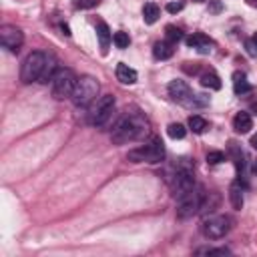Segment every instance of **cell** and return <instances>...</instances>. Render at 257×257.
<instances>
[{
  "instance_id": "obj_13",
  "label": "cell",
  "mask_w": 257,
  "mask_h": 257,
  "mask_svg": "<svg viewBox=\"0 0 257 257\" xmlns=\"http://www.w3.org/2000/svg\"><path fill=\"white\" fill-rule=\"evenodd\" d=\"M116 78H118L122 84H135L137 78H139V74H137L135 68H131L128 64L118 62V64H116Z\"/></svg>"
},
{
  "instance_id": "obj_20",
  "label": "cell",
  "mask_w": 257,
  "mask_h": 257,
  "mask_svg": "<svg viewBox=\"0 0 257 257\" xmlns=\"http://www.w3.org/2000/svg\"><path fill=\"white\" fill-rule=\"evenodd\" d=\"M56 70H58V68H56V60H54V56H50V54H48V60H46V66H44V70H42V76H40V80H38V82H42V84H46V82H50Z\"/></svg>"
},
{
  "instance_id": "obj_18",
  "label": "cell",
  "mask_w": 257,
  "mask_h": 257,
  "mask_svg": "<svg viewBox=\"0 0 257 257\" xmlns=\"http://www.w3.org/2000/svg\"><path fill=\"white\" fill-rule=\"evenodd\" d=\"M159 16H161V10H159V6L155 2H147L143 6V18H145L147 24H155L159 20Z\"/></svg>"
},
{
  "instance_id": "obj_19",
  "label": "cell",
  "mask_w": 257,
  "mask_h": 257,
  "mask_svg": "<svg viewBox=\"0 0 257 257\" xmlns=\"http://www.w3.org/2000/svg\"><path fill=\"white\" fill-rule=\"evenodd\" d=\"M233 90H235V94L251 92V84L247 82V78H245L243 72H235V74H233Z\"/></svg>"
},
{
  "instance_id": "obj_29",
  "label": "cell",
  "mask_w": 257,
  "mask_h": 257,
  "mask_svg": "<svg viewBox=\"0 0 257 257\" xmlns=\"http://www.w3.org/2000/svg\"><path fill=\"white\" fill-rule=\"evenodd\" d=\"M181 10H183V2H169L167 4V12H171V14H177Z\"/></svg>"
},
{
  "instance_id": "obj_28",
  "label": "cell",
  "mask_w": 257,
  "mask_h": 257,
  "mask_svg": "<svg viewBox=\"0 0 257 257\" xmlns=\"http://www.w3.org/2000/svg\"><path fill=\"white\" fill-rule=\"evenodd\" d=\"M221 161H225V155H223L221 151H209V153H207V163L217 165V163H221Z\"/></svg>"
},
{
  "instance_id": "obj_35",
  "label": "cell",
  "mask_w": 257,
  "mask_h": 257,
  "mask_svg": "<svg viewBox=\"0 0 257 257\" xmlns=\"http://www.w3.org/2000/svg\"><path fill=\"white\" fill-rule=\"evenodd\" d=\"M251 40H253V42H255V44H257V34H255V36H253V38H251Z\"/></svg>"
},
{
  "instance_id": "obj_16",
  "label": "cell",
  "mask_w": 257,
  "mask_h": 257,
  "mask_svg": "<svg viewBox=\"0 0 257 257\" xmlns=\"http://www.w3.org/2000/svg\"><path fill=\"white\" fill-rule=\"evenodd\" d=\"M175 44H171L169 40H163V42H157L155 46H153V56L157 58V60H167V58H171L173 56V52H175V48H173Z\"/></svg>"
},
{
  "instance_id": "obj_31",
  "label": "cell",
  "mask_w": 257,
  "mask_h": 257,
  "mask_svg": "<svg viewBox=\"0 0 257 257\" xmlns=\"http://www.w3.org/2000/svg\"><path fill=\"white\" fill-rule=\"evenodd\" d=\"M96 0H76V8H92Z\"/></svg>"
},
{
  "instance_id": "obj_4",
  "label": "cell",
  "mask_w": 257,
  "mask_h": 257,
  "mask_svg": "<svg viewBox=\"0 0 257 257\" xmlns=\"http://www.w3.org/2000/svg\"><path fill=\"white\" fill-rule=\"evenodd\" d=\"M203 201H205V191L201 187H193L191 191H187L185 195H181L177 199V215L179 219H189L193 215H197L203 207Z\"/></svg>"
},
{
  "instance_id": "obj_3",
  "label": "cell",
  "mask_w": 257,
  "mask_h": 257,
  "mask_svg": "<svg viewBox=\"0 0 257 257\" xmlns=\"http://www.w3.org/2000/svg\"><path fill=\"white\" fill-rule=\"evenodd\" d=\"M163 157H165V147H163L161 139H153L151 143L128 151V155H126V159L131 163H151V165L161 163Z\"/></svg>"
},
{
  "instance_id": "obj_22",
  "label": "cell",
  "mask_w": 257,
  "mask_h": 257,
  "mask_svg": "<svg viewBox=\"0 0 257 257\" xmlns=\"http://www.w3.org/2000/svg\"><path fill=\"white\" fill-rule=\"evenodd\" d=\"M189 128L193 133H205V128H207V120L203 118V116H199V114H193V116H189Z\"/></svg>"
},
{
  "instance_id": "obj_2",
  "label": "cell",
  "mask_w": 257,
  "mask_h": 257,
  "mask_svg": "<svg viewBox=\"0 0 257 257\" xmlns=\"http://www.w3.org/2000/svg\"><path fill=\"white\" fill-rule=\"evenodd\" d=\"M46 60H48V54H46V52H42V50L30 52V54L24 58L22 66H20V80H22L24 84H30V82L40 80L42 70H44V66H46Z\"/></svg>"
},
{
  "instance_id": "obj_32",
  "label": "cell",
  "mask_w": 257,
  "mask_h": 257,
  "mask_svg": "<svg viewBox=\"0 0 257 257\" xmlns=\"http://www.w3.org/2000/svg\"><path fill=\"white\" fill-rule=\"evenodd\" d=\"M209 2H211V10H213V12H219V10H221V4H219V2H215V0H209Z\"/></svg>"
},
{
  "instance_id": "obj_25",
  "label": "cell",
  "mask_w": 257,
  "mask_h": 257,
  "mask_svg": "<svg viewBox=\"0 0 257 257\" xmlns=\"http://www.w3.org/2000/svg\"><path fill=\"white\" fill-rule=\"evenodd\" d=\"M197 255H229L231 251L225 249V247H201L195 251Z\"/></svg>"
},
{
  "instance_id": "obj_9",
  "label": "cell",
  "mask_w": 257,
  "mask_h": 257,
  "mask_svg": "<svg viewBox=\"0 0 257 257\" xmlns=\"http://www.w3.org/2000/svg\"><path fill=\"white\" fill-rule=\"evenodd\" d=\"M112 110H114V96L112 94H104L96 100L92 112H90V124L94 126H102L110 116H112Z\"/></svg>"
},
{
  "instance_id": "obj_27",
  "label": "cell",
  "mask_w": 257,
  "mask_h": 257,
  "mask_svg": "<svg viewBox=\"0 0 257 257\" xmlns=\"http://www.w3.org/2000/svg\"><path fill=\"white\" fill-rule=\"evenodd\" d=\"M165 34H167V40H169L171 44H177V42L183 38L181 30H179V28H175V26H167V28H165Z\"/></svg>"
},
{
  "instance_id": "obj_1",
  "label": "cell",
  "mask_w": 257,
  "mask_h": 257,
  "mask_svg": "<svg viewBox=\"0 0 257 257\" xmlns=\"http://www.w3.org/2000/svg\"><path fill=\"white\" fill-rule=\"evenodd\" d=\"M145 131H147V124H145V120L139 114H124L114 124L112 133H110V139L116 145H124L128 141L139 139Z\"/></svg>"
},
{
  "instance_id": "obj_5",
  "label": "cell",
  "mask_w": 257,
  "mask_h": 257,
  "mask_svg": "<svg viewBox=\"0 0 257 257\" xmlns=\"http://www.w3.org/2000/svg\"><path fill=\"white\" fill-rule=\"evenodd\" d=\"M76 74L70 70V68H58L50 80V90H52V96L62 100L66 96H72V90L76 86Z\"/></svg>"
},
{
  "instance_id": "obj_24",
  "label": "cell",
  "mask_w": 257,
  "mask_h": 257,
  "mask_svg": "<svg viewBox=\"0 0 257 257\" xmlns=\"http://www.w3.org/2000/svg\"><path fill=\"white\" fill-rule=\"evenodd\" d=\"M229 151H231V155H233V159H235L237 171L241 173V171H243V151L237 147V143H229Z\"/></svg>"
},
{
  "instance_id": "obj_17",
  "label": "cell",
  "mask_w": 257,
  "mask_h": 257,
  "mask_svg": "<svg viewBox=\"0 0 257 257\" xmlns=\"http://www.w3.org/2000/svg\"><path fill=\"white\" fill-rule=\"evenodd\" d=\"M229 199H231L233 209H241L243 207V189H241V183L239 181H235L229 187Z\"/></svg>"
},
{
  "instance_id": "obj_36",
  "label": "cell",
  "mask_w": 257,
  "mask_h": 257,
  "mask_svg": "<svg viewBox=\"0 0 257 257\" xmlns=\"http://www.w3.org/2000/svg\"><path fill=\"white\" fill-rule=\"evenodd\" d=\"M249 2H251V4H255V2H257V0H249Z\"/></svg>"
},
{
  "instance_id": "obj_37",
  "label": "cell",
  "mask_w": 257,
  "mask_h": 257,
  "mask_svg": "<svg viewBox=\"0 0 257 257\" xmlns=\"http://www.w3.org/2000/svg\"><path fill=\"white\" fill-rule=\"evenodd\" d=\"M195 2H203V0H195Z\"/></svg>"
},
{
  "instance_id": "obj_11",
  "label": "cell",
  "mask_w": 257,
  "mask_h": 257,
  "mask_svg": "<svg viewBox=\"0 0 257 257\" xmlns=\"http://www.w3.org/2000/svg\"><path fill=\"white\" fill-rule=\"evenodd\" d=\"M169 96L175 102L189 106L191 104V98H193V92H191V88H189V84L185 80H171L169 82Z\"/></svg>"
},
{
  "instance_id": "obj_8",
  "label": "cell",
  "mask_w": 257,
  "mask_h": 257,
  "mask_svg": "<svg viewBox=\"0 0 257 257\" xmlns=\"http://www.w3.org/2000/svg\"><path fill=\"white\" fill-rule=\"evenodd\" d=\"M171 187H173V195L177 199L195 187V175H193V169H191L189 163H181L177 167V171L173 175V181H171Z\"/></svg>"
},
{
  "instance_id": "obj_14",
  "label": "cell",
  "mask_w": 257,
  "mask_h": 257,
  "mask_svg": "<svg viewBox=\"0 0 257 257\" xmlns=\"http://www.w3.org/2000/svg\"><path fill=\"white\" fill-rule=\"evenodd\" d=\"M233 128H235L237 133H241V135L249 133L251 128H253V120H251V114H249V112H245V110L237 112V114H235V118H233Z\"/></svg>"
},
{
  "instance_id": "obj_15",
  "label": "cell",
  "mask_w": 257,
  "mask_h": 257,
  "mask_svg": "<svg viewBox=\"0 0 257 257\" xmlns=\"http://www.w3.org/2000/svg\"><path fill=\"white\" fill-rule=\"evenodd\" d=\"M96 36H98V42H100V52L106 54L108 46H110V40H112V34H110V30H108V26L104 22L96 24Z\"/></svg>"
},
{
  "instance_id": "obj_12",
  "label": "cell",
  "mask_w": 257,
  "mask_h": 257,
  "mask_svg": "<svg viewBox=\"0 0 257 257\" xmlns=\"http://www.w3.org/2000/svg\"><path fill=\"white\" fill-rule=\"evenodd\" d=\"M187 46L195 48V50L201 52V54H209L213 42H211L205 34H191V36H187Z\"/></svg>"
},
{
  "instance_id": "obj_30",
  "label": "cell",
  "mask_w": 257,
  "mask_h": 257,
  "mask_svg": "<svg viewBox=\"0 0 257 257\" xmlns=\"http://www.w3.org/2000/svg\"><path fill=\"white\" fill-rule=\"evenodd\" d=\"M245 48H247V52H249V56H257V44L249 38V40H245Z\"/></svg>"
},
{
  "instance_id": "obj_21",
  "label": "cell",
  "mask_w": 257,
  "mask_h": 257,
  "mask_svg": "<svg viewBox=\"0 0 257 257\" xmlns=\"http://www.w3.org/2000/svg\"><path fill=\"white\" fill-rule=\"evenodd\" d=\"M201 84L205 88H213V90H219L221 88V78L215 74V72H205L201 76Z\"/></svg>"
},
{
  "instance_id": "obj_6",
  "label": "cell",
  "mask_w": 257,
  "mask_h": 257,
  "mask_svg": "<svg viewBox=\"0 0 257 257\" xmlns=\"http://www.w3.org/2000/svg\"><path fill=\"white\" fill-rule=\"evenodd\" d=\"M96 94H98V82H96V78L86 74L76 80V86H74L70 98H72L74 106H86L96 98Z\"/></svg>"
},
{
  "instance_id": "obj_34",
  "label": "cell",
  "mask_w": 257,
  "mask_h": 257,
  "mask_svg": "<svg viewBox=\"0 0 257 257\" xmlns=\"http://www.w3.org/2000/svg\"><path fill=\"white\" fill-rule=\"evenodd\" d=\"M251 171H253V175H257V161L251 165Z\"/></svg>"
},
{
  "instance_id": "obj_23",
  "label": "cell",
  "mask_w": 257,
  "mask_h": 257,
  "mask_svg": "<svg viewBox=\"0 0 257 257\" xmlns=\"http://www.w3.org/2000/svg\"><path fill=\"white\" fill-rule=\"evenodd\" d=\"M167 133H169L171 139H183V137L187 135V128H185L181 122H171V124L167 126Z\"/></svg>"
},
{
  "instance_id": "obj_26",
  "label": "cell",
  "mask_w": 257,
  "mask_h": 257,
  "mask_svg": "<svg viewBox=\"0 0 257 257\" xmlns=\"http://www.w3.org/2000/svg\"><path fill=\"white\" fill-rule=\"evenodd\" d=\"M112 42H114V46L116 48H126L128 46V42H131V38H128V34L126 32H114L112 34Z\"/></svg>"
},
{
  "instance_id": "obj_7",
  "label": "cell",
  "mask_w": 257,
  "mask_h": 257,
  "mask_svg": "<svg viewBox=\"0 0 257 257\" xmlns=\"http://www.w3.org/2000/svg\"><path fill=\"white\" fill-rule=\"evenodd\" d=\"M231 229V219L227 215H209L201 223V233L207 239H221L229 233Z\"/></svg>"
},
{
  "instance_id": "obj_33",
  "label": "cell",
  "mask_w": 257,
  "mask_h": 257,
  "mask_svg": "<svg viewBox=\"0 0 257 257\" xmlns=\"http://www.w3.org/2000/svg\"><path fill=\"white\" fill-rule=\"evenodd\" d=\"M251 147H253V149H257V133L251 137Z\"/></svg>"
},
{
  "instance_id": "obj_10",
  "label": "cell",
  "mask_w": 257,
  "mask_h": 257,
  "mask_svg": "<svg viewBox=\"0 0 257 257\" xmlns=\"http://www.w3.org/2000/svg\"><path fill=\"white\" fill-rule=\"evenodd\" d=\"M22 42H24V34H22L20 28L10 26V24H4L2 28H0V44H2L6 50L18 52Z\"/></svg>"
}]
</instances>
